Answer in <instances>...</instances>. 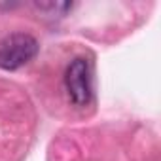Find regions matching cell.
Listing matches in <instances>:
<instances>
[{"instance_id": "cell-1", "label": "cell", "mask_w": 161, "mask_h": 161, "mask_svg": "<svg viewBox=\"0 0 161 161\" xmlns=\"http://www.w3.org/2000/svg\"><path fill=\"white\" fill-rule=\"evenodd\" d=\"M38 53V42L27 32H12L0 40V68L17 70Z\"/></svg>"}, {"instance_id": "cell-2", "label": "cell", "mask_w": 161, "mask_h": 161, "mask_svg": "<svg viewBox=\"0 0 161 161\" xmlns=\"http://www.w3.org/2000/svg\"><path fill=\"white\" fill-rule=\"evenodd\" d=\"M64 84L68 97L74 104L86 106L91 101L93 87H91V68L86 59H74L64 74Z\"/></svg>"}]
</instances>
